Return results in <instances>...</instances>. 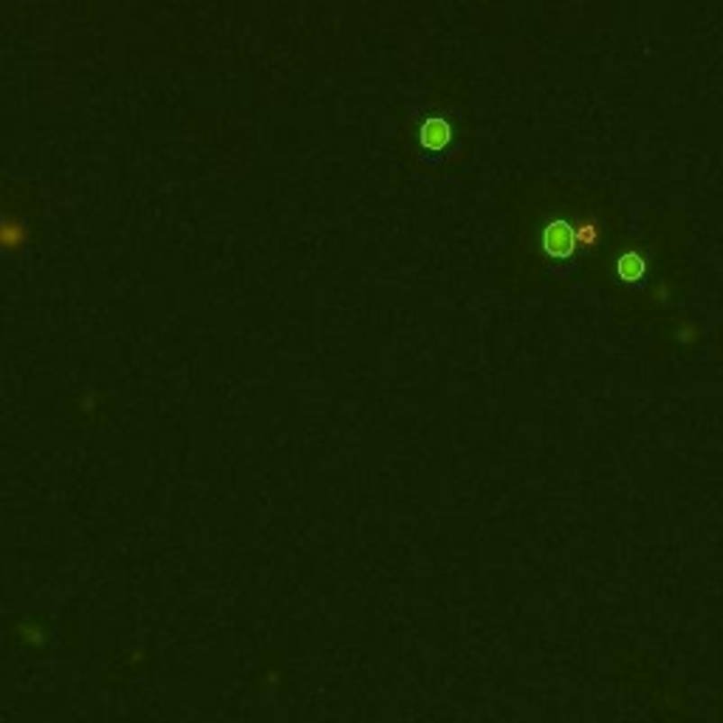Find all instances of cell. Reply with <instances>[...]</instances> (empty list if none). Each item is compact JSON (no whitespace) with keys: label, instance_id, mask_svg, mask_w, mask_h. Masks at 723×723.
Segmentation results:
<instances>
[{"label":"cell","instance_id":"cell-1","mask_svg":"<svg viewBox=\"0 0 723 723\" xmlns=\"http://www.w3.org/2000/svg\"><path fill=\"white\" fill-rule=\"evenodd\" d=\"M545 246H548V252L568 254V252H571V246H573L571 226H565V224H554V226H548V232H545Z\"/></svg>","mask_w":723,"mask_h":723},{"label":"cell","instance_id":"cell-2","mask_svg":"<svg viewBox=\"0 0 723 723\" xmlns=\"http://www.w3.org/2000/svg\"><path fill=\"white\" fill-rule=\"evenodd\" d=\"M446 136H450V131H446V124L441 119H433L424 127V144H430V147H441Z\"/></svg>","mask_w":723,"mask_h":723},{"label":"cell","instance_id":"cell-3","mask_svg":"<svg viewBox=\"0 0 723 723\" xmlns=\"http://www.w3.org/2000/svg\"><path fill=\"white\" fill-rule=\"evenodd\" d=\"M622 274H625V278H636V274H642V263H639V258H633V254H627V258L622 261Z\"/></svg>","mask_w":723,"mask_h":723}]
</instances>
